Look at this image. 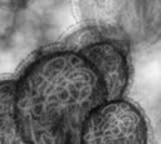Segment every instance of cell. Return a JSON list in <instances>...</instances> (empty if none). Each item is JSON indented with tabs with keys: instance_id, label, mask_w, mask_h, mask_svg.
<instances>
[{
	"instance_id": "obj_1",
	"label": "cell",
	"mask_w": 161,
	"mask_h": 144,
	"mask_svg": "<svg viewBox=\"0 0 161 144\" xmlns=\"http://www.w3.org/2000/svg\"><path fill=\"white\" fill-rule=\"evenodd\" d=\"M15 88L26 144H78L83 121L106 101L97 75L63 44L36 50L15 75Z\"/></svg>"
},
{
	"instance_id": "obj_2",
	"label": "cell",
	"mask_w": 161,
	"mask_h": 144,
	"mask_svg": "<svg viewBox=\"0 0 161 144\" xmlns=\"http://www.w3.org/2000/svg\"><path fill=\"white\" fill-rule=\"evenodd\" d=\"M62 44L75 51L93 70L106 101L126 96L132 81V50L113 25L83 23Z\"/></svg>"
},
{
	"instance_id": "obj_3",
	"label": "cell",
	"mask_w": 161,
	"mask_h": 144,
	"mask_svg": "<svg viewBox=\"0 0 161 144\" xmlns=\"http://www.w3.org/2000/svg\"><path fill=\"white\" fill-rule=\"evenodd\" d=\"M78 144H151V125L127 96L103 101L83 121Z\"/></svg>"
},
{
	"instance_id": "obj_4",
	"label": "cell",
	"mask_w": 161,
	"mask_h": 144,
	"mask_svg": "<svg viewBox=\"0 0 161 144\" xmlns=\"http://www.w3.org/2000/svg\"><path fill=\"white\" fill-rule=\"evenodd\" d=\"M112 25L131 50L150 46L161 39V1H117Z\"/></svg>"
},
{
	"instance_id": "obj_5",
	"label": "cell",
	"mask_w": 161,
	"mask_h": 144,
	"mask_svg": "<svg viewBox=\"0 0 161 144\" xmlns=\"http://www.w3.org/2000/svg\"><path fill=\"white\" fill-rule=\"evenodd\" d=\"M0 144H26L16 113L15 76H0Z\"/></svg>"
},
{
	"instance_id": "obj_6",
	"label": "cell",
	"mask_w": 161,
	"mask_h": 144,
	"mask_svg": "<svg viewBox=\"0 0 161 144\" xmlns=\"http://www.w3.org/2000/svg\"><path fill=\"white\" fill-rule=\"evenodd\" d=\"M151 144H161V118L157 125L153 129L151 128Z\"/></svg>"
},
{
	"instance_id": "obj_7",
	"label": "cell",
	"mask_w": 161,
	"mask_h": 144,
	"mask_svg": "<svg viewBox=\"0 0 161 144\" xmlns=\"http://www.w3.org/2000/svg\"><path fill=\"white\" fill-rule=\"evenodd\" d=\"M1 41H3V36H1V34H0V45H1Z\"/></svg>"
}]
</instances>
